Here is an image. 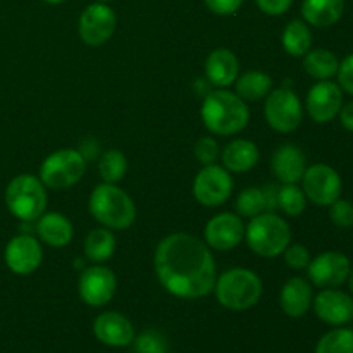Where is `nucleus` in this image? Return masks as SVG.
<instances>
[{
    "instance_id": "obj_1",
    "label": "nucleus",
    "mask_w": 353,
    "mask_h": 353,
    "mask_svg": "<svg viewBox=\"0 0 353 353\" xmlns=\"http://www.w3.org/2000/svg\"><path fill=\"white\" fill-rule=\"evenodd\" d=\"M161 285L179 299H202L214 292L216 262L209 245L188 233H172L157 245L154 257Z\"/></svg>"
},
{
    "instance_id": "obj_2",
    "label": "nucleus",
    "mask_w": 353,
    "mask_h": 353,
    "mask_svg": "<svg viewBox=\"0 0 353 353\" xmlns=\"http://www.w3.org/2000/svg\"><path fill=\"white\" fill-rule=\"evenodd\" d=\"M207 130L221 137H231L247 128L250 121V110L243 99L228 90H214L203 99L200 110Z\"/></svg>"
},
{
    "instance_id": "obj_3",
    "label": "nucleus",
    "mask_w": 353,
    "mask_h": 353,
    "mask_svg": "<svg viewBox=\"0 0 353 353\" xmlns=\"http://www.w3.org/2000/svg\"><path fill=\"white\" fill-rule=\"evenodd\" d=\"M93 219L109 230H128L137 219V205L133 199L119 186L102 183L95 186L88 200Z\"/></svg>"
},
{
    "instance_id": "obj_4",
    "label": "nucleus",
    "mask_w": 353,
    "mask_h": 353,
    "mask_svg": "<svg viewBox=\"0 0 353 353\" xmlns=\"http://www.w3.org/2000/svg\"><path fill=\"white\" fill-rule=\"evenodd\" d=\"M264 286L262 279L254 271L245 268L228 269L216 279L214 293L224 309L247 310L261 300Z\"/></svg>"
},
{
    "instance_id": "obj_5",
    "label": "nucleus",
    "mask_w": 353,
    "mask_h": 353,
    "mask_svg": "<svg viewBox=\"0 0 353 353\" xmlns=\"http://www.w3.org/2000/svg\"><path fill=\"white\" fill-rule=\"evenodd\" d=\"M245 238L252 252L265 259L283 255L292 241L288 223L274 212H262L252 217L245 230Z\"/></svg>"
},
{
    "instance_id": "obj_6",
    "label": "nucleus",
    "mask_w": 353,
    "mask_h": 353,
    "mask_svg": "<svg viewBox=\"0 0 353 353\" xmlns=\"http://www.w3.org/2000/svg\"><path fill=\"white\" fill-rule=\"evenodd\" d=\"M47 190L40 178L19 174L7 185L6 205L14 217L24 223H33L47 209Z\"/></svg>"
},
{
    "instance_id": "obj_7",
    "label": "nucleus",
    "mask_w": 353,
    "mask_h": 353,
    "mask_svg": "<svg viewBox=\"0 0 353 353\" xmlns=\"http://www.w3.org/2000/svg\"><path fill=\"white\" fill-rule=\"evenodd\" d=\"M86 161L74 148H61L48 155L40 168V181L45 188L68 190L85 176Z\"/></svg>"
},
{
    "instance_id": "obj_8",
    "label": "nucleus",
    "mask_w": 353,
    "mask_h": 353,
    "mask_svg": "<svg viewBox=\"0 0 353 353\" xmlns=\"http://www.w3.org/2000/svg\"><path fill=\"white\" fill-rule=\"evenodd\" d=\"M264 116L269 126L279 133H292L302 124L303 107L296 93L288 88L271 90L265 97Z\"/></svg>"
},
{
    "instance_id": "obj_9",
    "label": "nucleus",
    "mask_w": 353,
    "mask_h": 353,
    "mask_svg": "<svg viewBox=\"0 0 353 353\" xmlns=\"http://www.w3.org/2000/svg\"><path fill=\"white\" fill-rule=\"evenodd\" d=\"M233 178L230 171L221 165H203L193 181V195L203 207H219L230 200L233 193Z\"/></svg>"
},
{
    "instance_id": "obj_10",
    "label": "nucleus",
    "mask_w": 353,
    "mask_h": 353,
    "mask_svg": "<svg viewBox=\"0 0 353 353\" xmlns=\"http://www.w3.org/2000/svg\"><path fill=\"white\" fill-rule=\"evenodd\" d=\"M307 200L319 207H330L341 195V178L331 165L314 164L302 176Z\"/></svg>"
},
{
    "instance_id": "obj_11",
    "label": "nucleus",
    "mask_w": 353,
    "mask_h": 353,
    "mask_svg": "<svg viewBox=\"0 0 353 353\" xmlns=\"http://www.w3.org/2000/svg\"><path fill=\"white\" fill-rule=\"evenodd\" d=\"M116 24V12L107 3H90L79 16V38L90 47H100L112 38Z\"/></svg>"
},
{
    "instance_id": "obj_12",
    "label": "nucleus",
    "mask_w": 353,
    "mask_h": 353,
    "mask_svg": "<svg viewBox=\"0 0 353 353\" xmlns=\"http://www.w3.org/2000/svg\"><path fill=\"white\" fill-rule=\"evenodd\" d=\"M117 290L116 274L103 265L85 269L78 279V293L90 307H103L114 299Z\"/></svg>"
},
{
    "instance_id": "obj_13",
    "label": "nucleus",
    "mask_w": 353,
    "mask_h": 353,
    "mask_svg": "<svg viewBox=\"0 0 353 353\" xmlns=\"http://www.w3.org/2000/svg\"><path fill=\"white\" fill-rule=\"evenodd\" d=\"M352 271L350 261L341 252H324L307 265L309 279L319 288H336L348 279Z\"/></svg>"
},
{
    "instance_id": "obj_14",
    "label": "nucleus",
    "mask_w": 353,
    "mask_h": 353,
    "mask_svg": "<svg viewBox=\"0 0 353 353\" xmlns=\"http://www.w3.org/2000/svg\"><path fill=\"white\" fill-rule=\"evenodd\" d=\"M41 257L43 250L40 241L31 234L14 236L3 250L6 265L17 276H28L37 271L41 264Z\"/></svg>"
},
{
    "instance_id": "obj_15",
    "label": "nucleus",
    "mask_w": 353,
    "mask_h": 353,
    "mask_svg": "<svg viewBox=\"0 0 353 353\" xmlns=\"http://www.w3.org/2000/svg\"><path fill=\"white\" fill-rule=\"evenodd\" d=\"M343 107V92L336 83L324 79L316 83L307 95V112L316 123L324 124L333 121Z\"/></svg>"
},
{
    "instance_id": "obj_16",
    "label": "nucleus",
    "mask_w": 353,
    "mask_h": 353,
    "mask_svg": "<svg viewBox=\"0 0 353 353\" xmlns=\"http://www.w3.org/2000/svg\"><path fill=\"white\" fill-rule=\"evenodd\" d=\"M245 238V224L241 217L231 212L214 216L205 226V243L219 252L236 248Z\"/></svg>"
},
{
    "instance_id": "obj_17",
    "label": "nucleus",
    "mask_w": 353,
    "mask_h": 353,
    "mask_svg": "<svg viewBox=\"0 0 353 353\" xmlns=\"http://www.w3.org/2000/svg\"><path fill=\"white\" fill-rule=\"evenodd\" d=\"M314 310L323 323L345 326L353 321V299L336 288H324L312 300Z\"/></svg>"
},
{
    "instance_id": "obj_18",
    "label": "nucleus",
    "mask_w": 353,
    "mask_h": 353,
    "mask_svg": "<svg viewBox=\"0 0 353 353\" xmlns=\"http://www.w3.org/2000/svg\"><path fill=\"white\" fill-rule=\"evenodd\" d=\"M93 334L107 347H128L134 340V327L126 316L119 312H103L93 323Z\"/></svg>"
},
{
    "instance_id": "obj_19",
    "label": "nucleus",
    "mask_w": 353,
    "mask_h": 353,
    "mask_svg": "<svg viewBox=\"0 0 353 353\" xmlns=\"http://www.w3.org/2000/svg\"><path fill=\"white\" fill-rule=\"evenodd\" d=\"M271 169L276 178L283 183H299L307 169V159L302 148L293 143H285L276 148L271 157Z\"/></svg>"
},
{
    "instance_id": "obj_20",
    "label": "nucleus",
    "mask_w": 353,
    "mask_h": 353,
    "mask_svg": "<svg viewBox=\"0 0 353 353\" xmlns=\"http://www.w3.org/2000/svg\"><path fill=\"white\" fill-rule=\"evenodd\" d=\"M312 300L314 293L310 283L307 279L295 276V278L288 279L281 288L279 305H281L283 312L286 316L299 319V317H303L309 312V309L312 307Z\"/></svg>"
},
{
    "instance_id": "obj_21",
    "label": "nucleus",
    "mask_w": 353,
    "mask_h": 353,
    "mask_svg": "<svg viewBox=\"0 0 353 353\" xmlns=\"http://www.w3.org/2000/svg\"><path fill=\"white\" fill-rule=\"evenodd\" d=\"M240 72V62L230 48H216L205 61V76L210 85L217 88H226L236 81Z\"/></svg>"
},
{
    "instance_id": "obj_22",
    "label": "nucleus",
    "mask_w": 353,
    "mask_h": 353,
    "mask_svg": "<svg viewBox=\"0 0 353 353\" xmlns=\"http://www.w3.org/2000/svg\"><path fill=\"white\" fill-rule=\"evenodd\" d=\"M37 233L43 243L52 248H62L71 243L74 228L61 212H43L37 219Z\"/></svg>"
},
{
    "instance_id": "obj_23",
    "label": "nucleus",
    "mask_w": 353,
    "mask_h": 353,
    "mask_svg": "<svg viewBox=\"0 0 353 353\" xmlns=\"http://www.w3.org/2000/svg\"><path fill=\"white\" fill-rule=\"evenodd\" d=\"M345 0H303L302 16L316 28H330L341 19Z\"/></svg>"
},
{
    "instance_id": "obj_24",
    "label": "nucleus",
    "mask_w": 353,
    "mask_h": 353,
    "mask_svg": "<svg viewBox=\"0 0 353 353\" xmlns=\"http://www.w3.org/2000/svg\"><path fill=\"white\" fill-rule=\"evenodd\" d=\"M259 148L254 141L238 138L223 150V164L231 172H247L259 162Z\"/></svg>"
},
{
    "instance_id": "obj_25",
    "label": "nucleus",
    "mask_w": 353,
    "mask_h": 353,
    "mask_svg": "<svg viewBox=\"0 0 353 353\" xmlns=\"http://www.w3.org/2000/svg\"><path fill=\"white\" fill-rule=\"evenodd\" d=\"M116 252V236L109 228L92 230L85 238V255L93 264L107 262Z\"/></svg>"
},
{
    "instance_id": "obj_26",
    "label": "nucleus",
    "mask_w": 353,
    "mask_h": 353,
    "mask_svg": "<svg viewBox=\"0 0 353 353\" xmlns=\"http://www.w3.org/2000/svg\"><path fill=\"white\" fill-rule=\"evenodd\" d=\"M272 90V79L268 72L247 71L236 78V95L245 102L265 99Z\"/></svg>"
},
{
    "instance_id": "obj_27",
    "label": "nucleus",
    "mask_w": 353,
    "mask_h": 353,
    "mask_svg": "<svg viewBox=\"0 0 353 353\" xmlns=\"http://www.w3.org/2000/svg\"><path fill=\"white\" fill-rule=\"evenodd\" d=\"M340 68V61L333 52L326 50V48H316V50H309L303 55V69L307 74L314 79H331L338 72Z\"/></svg>"
},
{
    "instance_id": "obj_28",
    "label": "nucleus",
    "mask_w": 353,
    "mask_h": 353,
    "mask_svg": "<svg viewBox=\"0 0 353 353\" xmlns=\"http://www.w3.org/2000/svg\"><path fill=\"white\" fill-rule=\"evenodd\" d=\"M283 48L293 57H303L312 47V33L303 21L295 19L286 24L281 37Z\"/></svg>"
},
{
    "instance_id": "obj_29",
    "label": "nucleus",
    "mask_w": 353,
    "mask_h": 353,
    "mask_svg": "<svg viewBox=\"0 0 353 353\" xmlns=\"http://www.w3.org/2000/svg\"><path fill=\"white\" fill-rule=\"evenodd\" d=\"M128 171V161L123 152L119 150H107L103 152L99 161V172L102 176L103 183L117 185L123 181Z\"/></svg>"
},
{
    "instance_id": "obj_30",
    "label": "nucleus",
    "mask_w": 353,
    "mask_h": 353,
    "mask_svg": "<svg viewBox=\"0 0 353 353\" xmlns=\"http://www.w3.org/2000/svg\"><path fill=\"white\" fill-rule=\"evenodd\" d=\"M316 353H353V330L336 327L327 331L316 345Z\"/></svg>"
},
{
    "instance_id": "obj_31",
    "label": "nucleus",
    "mask_w": 353,
    "mask_h": 353,
    "mask_svg": "<svg viewBox=\"0 0 353 353\" xmlns=\"http://www.w3.org/2000/svg\"><path fill=\"white\" fill-rule=\"evenodd\" d=\"M307 196L303 190L296 186V183H288L279 188L278 209H281L286 216L296 217L305 210Z\"/></svg>"
},
{
    "instance_id": "obj_32",
    "label": "nucleus",
    "mask_w": 353,
    "mask_h": 353,
    "mask_svg": "<svg viewBox=\"0 0 353 353\" xmlns=\"http://www.w3.org/2000/svg\"><path fill=\"white\" fill-rule=\"evenodd\" d=\"M236 210L241 217H255L265 210V199L262 188H250L243 190L236 199Z\"/></svg>"
},
{
    "instance_id": "obj_33",
    "label": "nucleus",
    "mask_w": 353,
    "mask_h": 353,
    "mask_svg": "<svg viewBox=\"0 0 353 353\" xmlns=\"http://www.w3.org/2000/svg\"><path fill=\"white\" fill-rule=\"evenodd\" d=\"M134 353H168V341L159 331L148 330L134 336Z\"/></svg>"
},
{
    "instance_id": "obj_34",
    "label": "nucleus",
    "mask_w": 353,
    "mask_h": 353,
    "mask_svg": "<svg viewBox=\"0 0 353 353\" xmlns=\"http://www.w3.org/2000/svg\"><path fill=\"white\" fill-rule=\"evenodd\" d=\"M193 152H195V157L200 164L209 165L214 164L219 157V145L212 137H203L196 141Z\"/></svg>"
},
{
    "instance_id": "obj_35",
    "label": "nucleus",
    "mask_w": 353,
    "mask_h": 353,
    "mask_svg": "<svg viewBox=\"0 0 353 353\" xmlns=\"http://www.w3.org/2000/svg\"><path fill=\"white\" fill-rule=\"evenodd\" d=\"M330 217L334 226L352 228L353 226V203L348 200L338 199L330 205Z\"/></svg>"
},
{
    "instance_id": "obj_36",
    "label": "nucleus",
    "mask_w": 353,
    "mask_h": 353,
    "mask_svg": "<svg viewBox=\"0 0 353 353\" xmlns=\"http://www.w3.org/2000/svg\"><path fill=\"white\" fill-rule=\"evenodd\" d=\"M283 255H285L286 265L292 269H296V271H300V269H307V265H309L310 261H312V259H310V252L300 243L288 245L286 250L283 252Z\"/></svg>"
},
{
    "instance_id": "obj_37",
    "label": "nucleus",
    "mask_w": 353,
    "mask_h": 353,
    "mask_svg": "<svg viewBox=\"0 0 353 353\" xmlns=\"http://www.w3.org/2000/svg\"><path fill=\"white\" fill-rule=\"evenodd\" d=\"M338 79H340L341 90H345L347 93L353 95V54L348 55L347 59H343V62H340V68H338Z\"/></svg>"
},
{
    "instance_id": "obj_38",
    "label": "nucleus",
    "mask_w": 353,
    "mask_h": 353,
    "mask_svg": "<svg viewBox=\"0 0 353 353\" xmlns=\"http://www.w3.org/2000/svg\"><path fill=\"white\" fill-rule=\"evenodd\" d=\"M205 6L212 10L214 14L219 16H230L234 14L241 7L243 0H203Z\"/></svg>"
},
{
    "instance_id": "obj_39",
    "label": "nucleus",
    "mask_w": 353,
    "mask_h": 353,
    "mask_svg": "<svg viewBox=\"0 0 353 353\" xmlns=\"http://www.w3.org/2000/svg\"><path fill=\"white\" fill-rule=\"evenodd\" d=\"M259 9L268 16H281L292 7L293 0H255Z\"/></svg>"
},
{
    "instance_id": "obj_40",
    "label": "nucleus",
    "mask_w": 353,
    "mask_h": 353,
    "mask_svg": "<svg viewBox=\"0 0 353 353\" xmlns=\"http://www.w3.org/2000/svg\"><path fill=\"white\" fill-rule=\"evenodd\" d=\"M78 152L83 155V159H85L86 162L93 161V159L99 157V154H100L99 141L93 140V138H86V140H83L81 143H79Z\"/></svg>"
},
{
    "instance_id": "obj_41",
    "label": "nucleus",
    "mask_w": 353,
    "mask_h": 353,
    "mask_svg": "<svg viewBox=\"0 0 353 353\" xmlns=\"http://www.w3.org/2000/svg\"><path fill=\"white\" fill-rule=\"evenodd\" d=\"M262 192H264V199H265V210H268V212H272V210L278 209L279 186L265 185L264 188H262Z\"/></svg>"
},
{
    "instance_id": "obj_42",
    "label": "nucleus",
    "mask_w": 353,
    "mask_h": 353,
    "mask_svg": "<svg viewBox=\"0 0 353 353\" xmlns=\"http://www.w3.org/2000/svg\"><path fill=\"white\" fill-rule=\"evenodd\" d=\"M340 121H341V124H343L345 130L352 131L353 133V102H348L347 105L341 107Z\"/></svg>"
},
{
    "instance_id": "obj_43",
    "label": "nucleus",
    "mask_w": 353,
    "mask_h": 353,
    "mask_svg": "<svg viewBox=\"0 0 353 353\" xmlns=\"http://www.w3.org/2000/svg\"><path fill=\"white\" fill-rule=\"evenodd\" d=\"M348 286H350V292H352V295H353V269L350 271V274H348Z\"/></svg>"
},
{
    "instance_id": "obj_44",
    "label": "nucleus",
    "mask_w": 353,
    "mask_h": 353,
    "mask_svg": "<svg viewBox=\"0 0 353 353\" xmlns=\"http://www.w3.org/2000/svg\"><path fill=\"white\" fill-rule=\"evenodd\" d=\"M45 2L47 3H62V2H65V0H45Z\"/></svg>"
},
{
    "instance_id": "obj_45",
    "label": "nucleus",
    "mask_w": 353,
    "mask_h": 353,
    "mask_svg": "<svg viewBox=\"0 0 353 353\" xmlns=\"http://www.w3.org/2000/svg\"><path fill=\"white\" fill-rule=\"evenodd\" d=\"M97 2H100V3H107V2H112V0H97Z\"/></svg>"
}]
</instances>
